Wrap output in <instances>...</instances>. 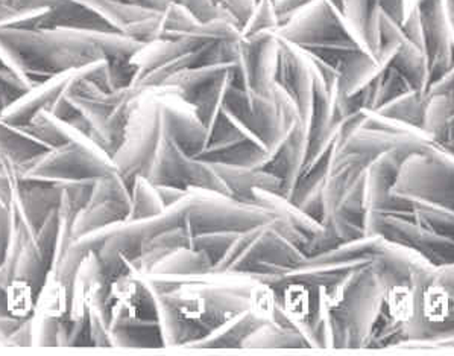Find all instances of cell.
<instances>
[{
    "mask_svg": "<svg viewBox=\"0 0 454 356\" xmlns=\"http://www.w3.org/2000/svg\"><path fill=\"white\" fill-rule=\"evenodd\" d=\"M442 346H449V347H454V340L447 341V343H444Z\"/></svg>",
    "mask_w": 454,
    "mask_h": 356,
    "instance_id": "d6a6232c",
    "label": "cell"
},
{
    "mask_svg": "<svg viewBox=\"0 0 454 356\" xmlns=\"http://www.w3.org/2000/svg\"><path fill=\"white\" fill-rule=\"evenodd\" d=\"M380 0H343L342 12L362 48L377 59L380 44Z\"/></svg>",
    "mask_w": 454,
    "mask_h": 356,
    "instance_id": "7c38bea8",
    "label": "cell"
},
{
    "mask_svg": "<svg viewBox=\"0 0 454 356\" xmlns=\"http://www.w3.org/2000/svg\"><path fill=\"white\" fill-rule=\"evenodd\" d=\"M70 293L67 283L59 276L55 268H49L48 274L38 289L35 314L44 319L61 320L69 312Z\"/></svg>",
    "mask_w": 454,
    "mask_h": 356,
    "instance_id": "e0dca14e",
    "label": "cell"
},
{
    "mask_svg": "<svg viewBox=\"0 0 454 356\" xmlns=\"http://www.w3.org/2000/svg\"><path fill=\"white\" fill-rule=\"evenodd\" d=\"M280 37V36H278ZM313 66L306 51L280 37V63L277 83L295 101L302 123L309 125L313 104Z\"/></svg>",
    "mask_w": 454,
    "mask_h": 356,
    "instance_id": "9c48e42d",
    "label": "cell"
},
{
    "mask_svg": "<svg viewBox=\"0 0 454 356\" xmlns=\"http://www.w3.org/2000/svg\"><path fill=\"white\" fill-rule=\"evenodd\" d=\"M142 46L121 32L0 28V59L35 85L102 59L110 69H127Z\"/></svg>",
    "mask_w": 454,
    "mask_h": 356,
    "instance_id": "6da1fadb",
    "label": "cell"
},
{
    "mask_svg": "<svg viewBox=\"0 0 454 356\" xmlns=\"http://www.w3.org/2000/svg\"><path fill=\"white\" fill-rule=\"evenodd\" d=\"M217 174L221 176L227 185L230 195L238 202L254 204L253 192L255 189L281 194L283 191V180L277 174L268 170H254L247 166L227 165L212 162Z\"/></svg>",
    "mask_w": 454,
    "mask_h": 356,
    "instance_id": "8fae6325",
    "label": "cell"
},
{
    "mask_svg": "<svg viewBox=\"0 0 454 356\" xmlns=\"http://www.w3.org/2000/svg\"><path fill=\"white\" fill-rule=\"evenodd\" d=\"M40 12L27 0H0V28L16 27Z\"/></svg>",
    "mask_w": 454,
    "mask_h": 356,
    "instance_id": "484cf974",
    "label": "cell"
},
{
    "mask_svg": "<svg viewBox=\"0 0 454 356\" xmlns=\"http://www.w3.org/2000/svg\"><path fill=\"white\" fill-rule=\"evenodd\" d=\"M409 91H413L407 81L398 74L391 66H385L380 75L375 78L374 104H372V112L386 106L387 102L394 101L400 96L406 95Z\"/></svg>",
    "mask_w": 454,
    "mask_h": 356,
    "instance_id": "603a6c76",
    "label": "cell"
},
{
    "mask_svg": "<svg viewBox=\"0 0 454 356\" xmlns=\"http://www.w3.org/2000/svg\"><path fill=\"white\" fill-rule=\"evenodd\" d=\"M215 262L204 251L181 247L160 259L148 273L164 276L189 277L213 273Z\"/></svg>",
    "mask_w": 454,
    "mask_h": 356,
    "instance_id": "9a60e30c",
    "label": "cell"
},
{
    "mask_svg": "<svg viewBox=\"0 0 454 356\" xmlns=\"http://www.w3.org/2000/svg\"><path fill=\"white\" fill-rule=\"evenodd\" d=\"M385 66L364 49H356L343 55L338 66V96L357 93L380 75Z\"/></svg>",
    "mask_w": 454,
    "mask_h": 356,
    "instance_id": "4fadbf2b",
    "label": "cell"
},
{
    "mask_svg": "<svg viewBox=\"0 0 454 356\" xmlns=\"http://www.w3.org/2000/svg\"><path fill=\"white\" fill-rule=\"evenodd\" d=\"M91 66L93 64L87 66L84 69L72 70V72L57 75L49 80L43 81L35 87H32L31 91L19 98L17 101L6 107L0 115V119L12 125H27L38 113L44 110L51 112V108L59 102V98L67 93L70 85L74 84L81 75H84L90 69Z\"/></svg>",
    "mask_w": 454,
    "mask_h": 356,
    "instance_id": "30bf717a",
    "label": "cell"
},
{
    "mask_svg": "<svg viewBox=\"0 0 454 356\" xmlns=\"http://www.w3.org/2000/svg\"><path fill=\"white\" fill-rule=\"evenodd\" d=\"M434 145L439 146V148L445 149L450 154L454 155V113L449 117L442 133L436 138Z\"/></svg>",
    "mask_w": 454,
    "mask_h": 356,
    "instance_id": "f1b7e54d",
    "label": "cell"
},
{
    "mask_svg": "<svg viewBox=\"0 0 454 356\" xmlns=\"http://www.w3.org/2000/svg\"><path fill=\"white\" fill-rule=\"evenodd\" d=\"M424 110H426V98L423 93L409 91L406 95L387 102L386 106L377 108L374 112L379 113L380 116L391 119V121L423 131Z\"/></svg>",
    "mask_w": 454,
    "mask_h": 356,
    "instance_id": "ac0fdd59",
    "label": "cell"
},
{
    "mask_svg": "<svg viewBox=\"0 0 454 356\" xmlns=\"http://www.w3.org/2000/svg\"><path fill=\"white\" fill-rule=\"evenodd\" d=\"M166 209L159 189L146 177L137 174L131 181V213L128 219L155 217Z\"/></svg>",
    "mask_w": 454,
    "mask_h": 356,
    "instance_id": "44dd1931",
    "label": "cell"
},
{
    "mask_svg": "<svg viewBox=\"0 0 454 356\" xmlns=\"http://www.w3.org/2000/svg\"><path fill=\"white\" fill-rule=\"evenodd\" d=\"M108 2H119V4H128V5H138L149 8V10L166 11L172 6V0H108Z\"/></svg>",
    "mask_w": 454,
    "mask_h": 356,
    "instance_id": "f546056e",
    "label": "cell"
},
{
    "mask_svg": "<svg viewBox=\"0 0 454 356\" xmlns=\"http://www.w3.org/2000/svg\"><path fill=\"white\" fill-rule=\"evenodd\" d=\"M277 34L307 52L364 49L332 0H317L302 8L283 23Z\"/></svg>",
    "mask_w": 454,
    "mask_h": 356,
    "instance_id": "3957f363",
    "label": "cell"
},
{
    "mask_svg": "<svg viewBox=\"0 0 454 356\" xmlns=\"http://www.w3.org/2000/svg\"><path fill=\"white\" fill-rule=\"evenodd\" d=\"M447 5H449L450 14L454 16V0H447Z\"/></svg>",
    "mask_w": 454,
    "mask_h": 356,
    "instance_id": "4dcf8cb0",
    "label": "cell"
},
{
    "mask_svg": "<svg viewBox=\"0 0 454 356\" xmlns=\"http://www.w3.org/2000/svg\"><path fill=\"white\" fill-rule=\"evenodd\" d=\"M280 17L275 8L274 0H257L254 6L253 14L249 16L248 21L243 25V37H249L257 32L278 31L280 28Z\"/></svg>",
    "mask_w": 454,
    "mask_h": 356,
    "instance_id": "cb8c5ba5",
    "label": "cell"
},
{
    "mask_svg": "<svg viewBox=\"0 0 454 356\" xmlns=\"http://www.w3.org/2000/svg\"><path fill=\"white\" fill-rule=\"evenodd\" d=\"M394 197L454 212V155L432 144L403 162Z\"/></svg>",
    "mask_w": 454,
    "mask_h": 356,
    "instance_id": "7a4b0ae2",
    "label": "cell"
},
{
    "mask_svg": "<svg viewBox=\"0 0 454 356\" xmlns=\"http://www.w3.org/2000/svg\"><path fill=\"white\" fill-rule=\"evenodd\" d=\"M364 233L379 234L389 244L400 245L421 256L432 266L454 264V242L426 229L413 218L394 213H366Z\"/></svg>",
    "mask_w": 454,
    "mask_h": 356,
    "instance_id": "8992f818",
    "label": "cell"
},
{
    "mask_svg": "<svg viewBox=\"0 0 454 356\" xmlns=\"http://www.w3.org/2000/svg\"><path fill=\"white\" fill-rule=\"evenodd\" d=\"M380 5L385 14L402 25L409 11V0H380Z\"/></svg>",
    "mask_w": 454,
    "mask_h": 356,
    "instance_id": "83f0119b",
    "label": "cell"
},
{
    "mask_svg": "<svg viewBox=\"0 0 454 356\" xmlns=\"http://www.w3.org/2000/svg\"><path fill=\"white\" fill-rule=\"evenodd\" d=\"M413 219L426 229L454 242V212L434 208L421 202H413Z\"/></svg>",
    "mask_w": 454,
    "mask_h": 356,
    "instance_id": "7402d4cb",
    "label": "cell"
},
{
    "mask_svg": "<svg viewBox=\"0 0 454 356\" xmlns=\"http://www.w3.org/2000/svg\"><path fill=\"white\" fill-rule=\"evenodd\" d=\"M263 323H268V321L255 317L248 309L240 314L231 315L223 320V323L213 328L212 332L206 338L200 336L198 340L189 341L187 344L195 347L242 346L243 340Z\"/></svg>",
    "mask_w": 454,
    "mask_h": 356,
    "instance_id": "5bb4252c",
    "label": "cell"
},
{
    "mask_svg": "<svg viewBox=\"0 0 454 356\" xmlns=\"http://www.w3.org/2000/svg\"><path fill=\"white\" fill-rule=\"evenodd\" d=\"M215 2L234 17L240 31L243 25L248 21L249 16L253 14L254 6L257 4V0H215Z\"/></svg>",
    "mask_w": 454,
    "mask_h": 356,
    "instance_id": "4316f807",
    "label": "cell"
},
{
    "mask_svg": "<svg viewBox=\"0 0 454 356\" xmlns=\"http://www.w3.org/2000/svg\"><path fill=\"white\" fill-rule=\"evenodd\" d=\"M423 29L424 53L427 57V87L454 66V42L447 0H412ZM426 87V91H427Z\"/></svg>",
    "mask_w": 454,
    "mask_h": 356,
    "instance_id": "52a82bcc",
    "label": "cell"
},
{
    "mask_svg": "<svg viewBox=\"0 0 454 356\" xmlns=\"http://www.w3.org/2000/svg\"><path fill=\"white\" fill-rule=\"evenodd\" d=\"M117 172L112 154L102 146L64 144L52 146L35 159L19 166L20 180H98Z\"/></svg>",
    "mask_w": 454,
    "mask_h": 356,
    "instance_id": "277c9868",
    "label": "cell"
},
{
    "mask_svg": "<svg viewBox=\"0 0 454 356\" xmlns=\"http://www.w3.org/2000/svg\"><path fill=\"white\" fill-rule=\"evenodd\" d=\"M38 288L25 277H11L4 289L8 314L12 319L27 321L35 314Z\"/></svg>",
    "mask_w": 454,
    "mask_h": 356,
    "instance_id": "d6986e66",
    "label": "cell"
},
{
    "mask_svg": "<svg viewBox=\"0 0 454 356\" xmlns=\"http://www.w3.org/2000/svg\"><path fill=\"white\" fill-rule=\"evenodd\" d=\"M243 347H310L306 336L296 328H283L268 321L251 332L242 343Z\"/></svg>",
    "mask_w": 454,
    "mask_h": 356,
    "instance_id": "ffe728a7",
    "label": "cell"
},
{
    "mask_svg": "<svg viewBox=\"0 0 454 356\" xmlns=\"http://www.w3.org/2000/svg\"><path fill=\"white\" fill-rule=\"evenodd\" d=\"M172 2L185 8L192 16L195 17L196 20H200L201 23L223 19V20H230L238 25L234 17L227 10H223V6L217 5L215 0H172Z\"/></svg>",
    "mask_w": 454,
    "mask_h": 356,
    "instance_id": "d4e9b609",
    "label": "cell"
},
{
    "mask_svg": "<svg viewBox=\"0 0 454 356\" xmlns=\"http://www.w3.org/2000/svg\"><path fill=\"white\" fill-rule=\"evenodd\" d=\"M426 146H402L379 155L366 170L364 178V200L371 212L394 213L406 218H413V202L404 198L394 197L392 186L395 183L403 162Z\"/></svg>",
    "mask_w": 454,
    "mask_h": 356,
    "instance_id": "ba28073f",
    "label": "cell"
},
{
    "mask_svg": "<svg viewBox=\"0 0 454 356\" xmlns=\"http://www.w3.org/2000/svg\"><path fill=\"white\" fill-rule=\"evenodd\" d=\"M387 66H391L392 69L402 75L413 91H419L424 95L428 80L427 57L415 43L407 37L404 38L402 46L398 48Z\"/></svg>",
    "mask_w": 454,
    "mask_h": 356,
    "instance_id": "2e32d148",
    "label": "cell"
},
{
    "mask_svg": "<svg viewBox=\"0 0 454 356\" xmlns=\"http://www.w3.org/2000/svg\"><path fill=\"white\" fill-rule=\"evenodd\" d=\"M370 264L348 276L342 302L336 308H328L342 326L347 347H364L385 304V289L375 279Z\"/></svg>",
    "mask_w": 454,
    "mask_h": 356,
    "instance_id": "5b68a950",
    "label": "cell"
},
{
    "mask_svg": "<svg viewBox=\"0 0 454 356\" xmlns=\"http://www.w3.org/2000/svg\"><path fill=\"white\" fill-rule=\"evenodd\" d=\"M450 20H451V32H453V42H454V16L450 14Z\"/></svg>",
    "mask_w": 454,
    "mask_h": 356,
    "instance_id": "1f68e13d",
    "label": "cell"
}]
</instances>
